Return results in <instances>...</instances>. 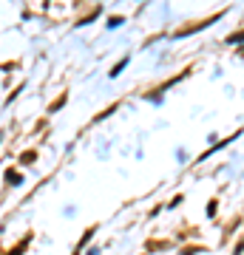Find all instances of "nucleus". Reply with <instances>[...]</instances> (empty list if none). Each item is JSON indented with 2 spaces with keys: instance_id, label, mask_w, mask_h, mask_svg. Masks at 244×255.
Wrapping results in <instances>:
<instances>
[{
  "instance_id": "1",
  "label": "nucleus",
  "mask_w": 244,
  "mask_h": 255,
  "mask_svg": "<svg viewBox=\"0 0 244 255\" xmlns=\"http://www.w3.org/2000/svg\"><path fill=\"white\" fill-rule=\"evenodd\" d=\"M23 247H26V241H23V244H20V247H17V250H14L11 255H20V253H23Z\"/></svg>"
}]
</instances>
